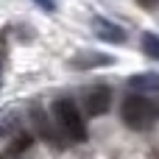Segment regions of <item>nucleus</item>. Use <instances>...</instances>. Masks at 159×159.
I'll list each match as a JSON object with an SVG mask.
<instances>
[{
    "label": "nucleus",
    "instance_id": "f257e3e1",
    "mask_svg": "<svg viewBox=\"0 0 159 159\" xmlns=\"http://www.w3.org/2000/svg\"><path fill=\"white\" fill-rule=\"evenodd\" d=\"M53 123L59 126L64 140H70V143H84L87 140V123H84V115H81V109L75 106L73 98H59L53 103Z\"/></svg>",
    "mask_w": 159,
    "mask_h": 159
},
{
    "label": "nucleus",
    "instance_id": "f03ea898",
    "mask_svg": "<svg viewBox=\"0 0 159 159\" xmlns=\"http://www.w3.org/2000/svg\"><path fill=\"white\" fill-rule=\"evenodd\" d=\"M120 117H123V123H126L129 129L145 131V129H151L154 120H157V106H154L143 92H131V95H126L123 103H120Z\"/></svg>",
    "mask_w": 159,
    "mask_h": 159
},
{
    "label": "nucleus",
    "instance_id": "7ed1b4c3",
    "mask_svg": "<svg viewBox=\"0 0 159 159\" xmlns=\"http://www.w3.org/2000/svg\"><path fill=\"white\" fill-rule=\"evenodd\" d=\"M31 123H34V129L39 131V137H42L48 145L64 148V134L59 131V126H53V120L45 115L42 106H34V109H31Z\"/></svg>",
    "mask_w": 159,
    "mask_h": 159
},
{
    "label": "nucleus",
    "instance_id": "20e7f679",
    "mask_svg": "<svg viewBox=\"0 0 159 159\" xmlns=\"http://www.w3.org/2000/svg\"><path fill=\"white\" fill-rule=\"evenodd\" d=\"M84 106H87V115L98 117V115H106L109 106H112V89L98 84V87H89L84 92Z\"/></svg>",
    "mask_w": 159,
    "mask_h": 159
},
{
    "label": "nucleus",
    "instance_id": "39448f33",
    "mask_svg": "<svg viewBox=\"0 0 159 159\" xmlns=\"http://www.w3.org/2000/svg\"><path fill=\"white\" fill-rule=\"evenodd\" d=\"M92 28H95V34H98L101 39H106V42H112V45H123V42H126V31H123L117 22L106 20V17H95V20H92Z\"/></svg>",
    "mask_w": 159,
    "mask_h": 159
},
{
    "label": "nucleus",
    "instance_id": "423d86ee",
    "mask_svg": "<svg viewBox=\"0 0 159 159\" xmlns=\"http://www.w3.org/2000/svg\"><path fill=\"white\" fill-rule=\"evenodd\" d=\"M129 87L134 92H159V73H140V75H131Z\"/></svg>",
    "mask_w": 159,
    "mask_h": 159
},
{
    "label": "nucleus",
    "instance_id": "0eeeda50",
    "mask_svg": "<svg viewBox=\"0 0 159 159\" xmlns=\"http://www.w3.org/2000/svg\"><path fill=\"white\" fill-rule=\"evenodd\" d=\"M31 145H34V137L25 134V131H20V134H14V137L8 140V157H22Z\"/></svg>",
    "mask_w": 159,
    "mask_h": 159
},
{
    "label": "nucleus",
    "instance_id": "6e6552de",
    "mask_svg": "<svg viewBox=\"0 0 159 159\" xmlns=\"http://www.w3.org/2000/svg\"><path fill=\"white\" fill-rule=\"evenodd\" d=\"M143 53L151 56L154 61H159V36L157 34H151V31L143 34Z\"/></svg>",
    "mask_w": 159,
    "mask_h": 159
},
{
    "label": "nucleus",
    "instance_id": "1a4fd4ad",
    "mask_svg": "<svg viewBox=\"0 0 159 159\" xmlns=\"http://www.w3.org/2000/svg\"><path fill=\"white\" fill-rule=\"evenodd\" d=\"M73 64L75 67H98V64H112V59L109 56H78Z\"/></svg>",
    "mask_w": 159,
    "mask_h": 159
},
{
    "label": "nucleus",
    "instance_id": "9d476101",
    "mask_svg": "<svg viewBox=\"0 0 159 159\" xmlns=\"http://www.w3.org/2000/svg\"><path fill=\"white\" fill-rule=\"evenodd\" d=\"M34 3H36L42 11H53V8H56V3H53V0H34Z\"/></svg>",
    "mask_w": 159,
    "mask_h": 159
},
{
    "label": "nucleus",
    "instance_id": "9b49d317",
    "mask_svg": "<svg viewBox=\"0 0 159 159\" xmlns=\"http://www.w3.org/2000/svg\"><path fill=\"white\" fill-rule=\"evenodd\" d=\"M143 6H157V0H140Z\"/></svg>",
    "mask_w": 159,
    "mask_h": 159
},
{
    "label": "nucleus",
    "instance_id": "f8f14e48",
    "mask_svg": "<svg viewBox=\"0 0 159 159\" xmlns=\"http://www.w3.org/2000/svg\"><path fill=\"white\" fill-rule=\"evenodd\" d=\"M0 84H3V64H0Z\"/></svg>",
    "mask_w": 159,
    "mask_h": 159
},
{
    "label": "nucleus",
    "instance_id": "ddd939ff",
    "mask_svg": "<svg viewBox=\"0 0 159 159\" xmlns=\"http://www.w3.org/2000/svg\"><path fill=\"white\" fill-rule=\"evenodd\" d=\"M0 159H3V157H0Z\"/></svg>",
    "mask_w": 159,
    "mask_h": 159
}]
</instances>
